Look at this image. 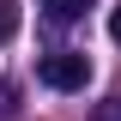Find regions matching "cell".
<instances>
[{"label":"cell","mask_w":121,"mask_h":121,"mask_svg":"<svg viewBox=\"0 0 121 121\" xmlns=\"http://www.w3.org/2000/svg\"><path fill=\"white\" fill-rule=\"evenodd\" d=\"M36 79H43L48 91H85V79H91V55H79V48H55V55L36 60Z\"/></svg>","instance_id":"cell-1"},{"label":"cell","mask_w":121,"mask_h":121,"mask_svg":"<svg viewBox=\"0 0 121 121\" xmlns=\"http://www.w3.org/2000/svg\"><path fill=\"white\" fill-rule=\"evenodd\" d=\"M43 12L55 18V24H73V18H85V12H91V0H43Z\"/></svg>","instance_id":"cell-2"},{"label":"cell","mask_w":121,"mask_h":121,"mask_svg":"<svg viewBox=\"0 0 121 121\" xmlns=\"http://www.w3.org/2000/svg\"><path fill=\"white\" fill-rule=\"evenodd\" d=\"M18 24H24V6H18V0H0V48L18 36Z\"/></svg>","instance_id":"cell-3"},{"label":"cell","mask_w":121,"mask_h":121,"mask_svg":"<svg viewBox=\"0 0 121 121\" xmlns=\"http://www.w3.org/2000/svg\"><path fill=\"white\" fill-rule=\"evenodd\" d=\"M12 115H18V91L0 79V121H12Z\"/></svg>","instance_id":"cell-4"},{"label":"cell","mask_w":121,"mask_h":121,"mask_svg":"<svg viewBox=\"0 0 121 121\" xmlns=\"http://www.w3.org/2000/svg\"><path fill=\"white\" fill-rule=\"evenodd\" d=\"M91 121H121V97H103V103L91 109Z\"/></svg>","instance_id":"cell-5"},{"label":"cell","mask_w":121,"mask_h":121,"mask_svg":"<svg viewBox=\"0 0 121 121\" xmlns=\"http://www.w3.org/2000/svg\"><path fill=\"white\" fill-rule=\"evenodd\" d=\"M109 36H115V43H121V6H115V12H109Z\"/></svg>","instance_id":"cell-6"}]
</instances>
